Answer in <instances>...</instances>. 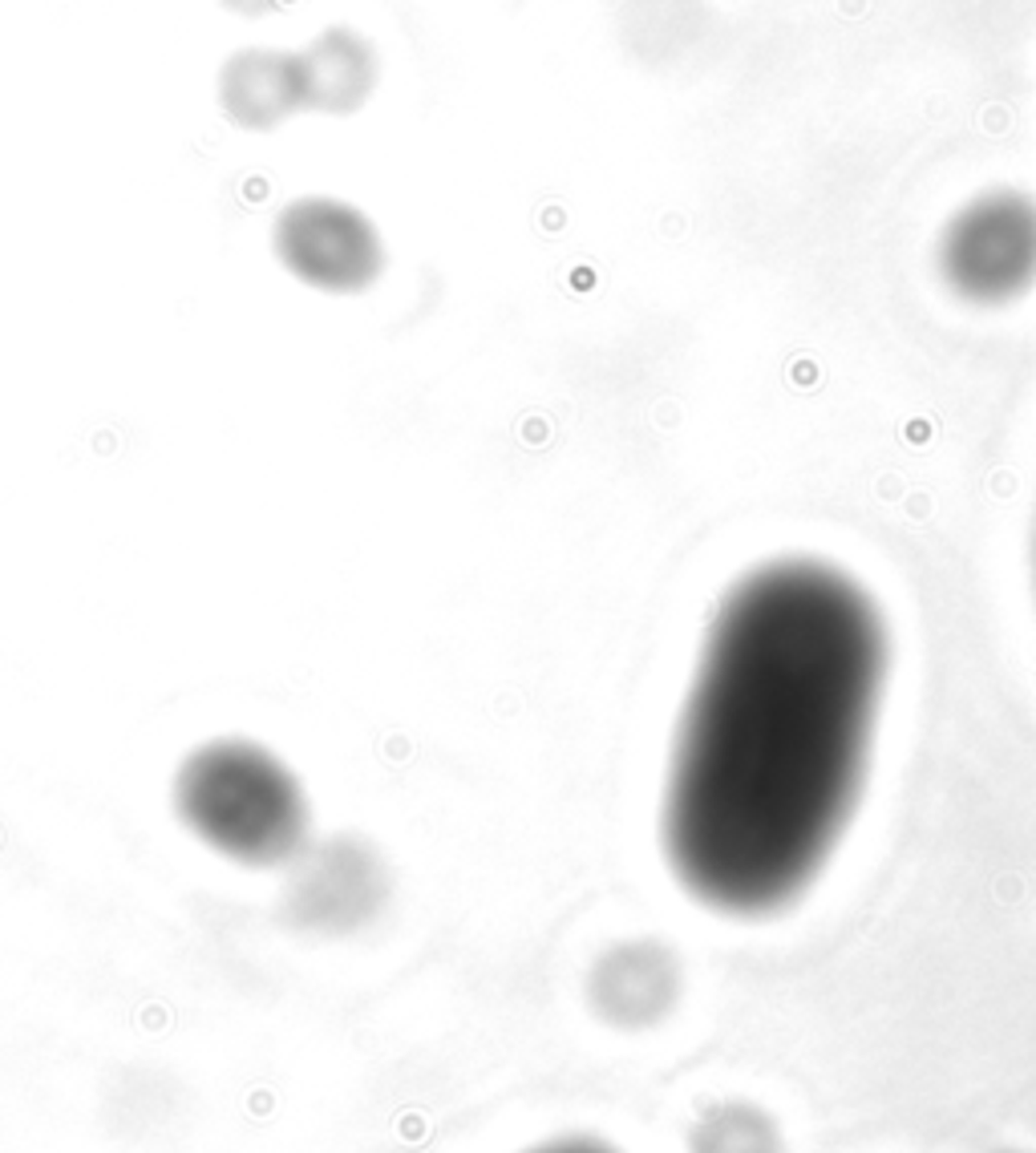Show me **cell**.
<instances>
[{
    "mask_svg": "<svg viewBox=\"0 0 1036 1153\" xmlns=\"http://www.w3.org/2000/svg\"><path fill=\"white\" fill-rule=\"evenodd\" d=\"M887 676L883 607L842 567L773 559L725 591L660 810L697 902L765 919L814 886L859 810Z\"/></svg>",
    "mask_w": 1036,
    "mask_h": 1153,
    "instance_id": "1",
    "label": "cell"
},
{
    "mask_svg": "<svg viewBox=\"0 0 1036 1153\" xmlns=\"http://www.w3.org/2000/svg\"><path fill=\"white\" fill-rule=\"evenodd\" d=\"M174 810L199 842L243 866H284L309 846V798L296 773L256 741L195 749L174 777Z\"/></svg>",
    "mask_w": 1036,
    "mask_h": 1153,
    "instance_id": "2",
    "label": "cell"
},
{
    "mask_svg": "<svg viewBox=\"0 0 1036 1153\" xmlns=\"http://www.w3.org/2000/svg\"><path fill=\"white\" fill-rule=\"evenodd\" d=\"M1032 575H1036V546H1032Z\"/></svg>",
    "mask_w": 1036,
    "mask_h": 1153,
    "instance_id": "9",
    "label": "cell"
},
{
    "mask_svg": "<svg viewBox=\"0 0 1036 1153\" xmlns=\"http://www.w3.org/2000/svg\"><path fill=\"white\" fill-rule=\"evenodd\" d=\"M935 272L971 308H1008L1036 288V195L988 187L959 203L939 239Z\"/></svg>",
    "mask_w": 1036,
    "mask_h": 1153,
    "instance_id": "3",
    "label": "cell"
},
{
    "mask_svg": "<svg viewBox=\"0 0 1036 1153\" xmlns=\"http://www.w3.org/2000/svg\"><path fill=\"white\" fill-rule=\"evenodd\" d=\"M219 105L239 130H276L304 109L296 53L239 49L219 70Z\"/></svg>",
    "mask_w": 1036,
    "mask_h": 1153,
    "instance_id": "6",
    "label": "cell"
},
{
    "mask_svg": "<svg viewBox=\"0 0 1036 1153\" xmlns=\"http://www.w3.org/2000/svg\"><path fill=\"white\" fill-rule=\"evenodd\" d=\"M538 1153H612L603 1145H579V1141H563V1145H551V1149H538Z\"/></svg>",
    "mask_w": 1036,
    "mask_h": 1153,
    "instance_id": "8",
    "label": "cell"
},
{
    "mask_svg": "<svg viewBox=\"0 0 1036 1153\" xmlns=\"http://www.w3.org/2000/svg\"><path fill=\"white\" fill-rule=\"evenodd\" d=\"M280 264L309 288L356 295L373 288L385 272V243L373 219L352 203L309 195L280 211L276 231Z\"/></svg>",
    "mask_w": 1036,
    "mask_h": 1153,
    "instance_id": "4",
    "label": "cell"
},
{
    "mask_svg": "<svg viewBox=\"0 0 1036 1153\" xmlns=\"http://www.w3.org/2000/svg\"><path fill=\"white\" fill-rule=\"evenodd\" d=\"M296 70L304 109L356 113L381 82V53L364 33L332 25L316 33L304 49H296Z\"/></svg>",
    "mask_w": 1036,
    "mask_h": 1153,
    "instance_id": "5",
    "label": "cell"
},
{
    "mask_svg": "<svg viewBox=\"0 0 1036 1153\" xmlns=\"http://www.w3.org/2000/svg\"><path fill=\"white\" fill-rule=\"evenodd\" d=\"M223 5L239 17H268V13H280L288 0H223Z\"/></svg>",
    "mask_w": 1036,
    "mask_h": 1153,
    "instance_id": "7",
    "label": "cell"
}]
</instances>
